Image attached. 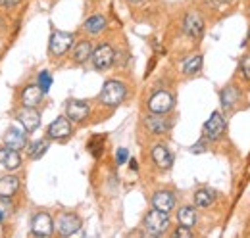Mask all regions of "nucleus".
I'll list each match as a JSON object with an SVG mask.
<instances>
[{
    "mask_svg": "<svg viewBox=\"0 0 250 238\" xmlns=\"http://www.w3.org/2000/svg\"><path fill=\"white\" fill-rule=\"evenodd\" d=\"M127 89L122 81H106L104 87L100 90V102L104 106H120L124 102Z\"/></svg>",
    "mask_w": 250,
    "mask_h": 238,
    "instance_id": "f257e3e1",
    "label": "nucleus"
},
{
    "mask_svg": "<svg viewBox=\"0 0 250 238\" xmlns=\"http://www.w3.org/2000/svg\"><path fill=\"white\" fill-rule=\"evenodd\" d=\"M143 225L148 231V235H162L169 227V215L166 211H160V209L154 208L146 213Z\"/></svg>",
    "mask_w": 250,
    "mask_h": 238,
    "instance_id": "f03ea898",
    "label": "nucleus"
},
{
    "mask_svg": "<svg viewBox=\"0 0 250 238\" xmlns=\"http://www.w3.org/2000/svg\"><path fill=\"white\" fill-rule=\"evenodd\" d=\"M73 44V35L71 33H65V31H52L50 35V54L52 56H63Z\"/></svg>",
    "mask_w": 250,
    "mask_h": 238,
    "instance_id": "7ed1b4c3",
    "label": "nucleus"
},
{
    "mask_svg": "<svg viewBox=\"0 0 250 238\" xmlns=\"http://www.w3.org/2000/svg\"><path fill=\"white\" fill-rule=\"evenodd\" d=\"M91 58H93L94 67H96L98 71H104V69L112 67V63H114V60H116V52H114V48H112L110 44H100L96 50H93Z\"/></svg>",
    "mask_w": 250,
    "mask_h": 238,
    "instance_id": "20e7f679",
    "label": "nucleus"
},
{
    "mask_svg": "<svg viewBox=\"0 0 250 238\" xmlns=\"http://www.w3.org/2000/svg\"><path fill=\"white\" fill-rule=\"evenodd\" d=\"M173 108V96L166 90H158L148 98V110L152 114H167Z\"/></svg>",
    "mask_w": 250,
    "mask_h": 238,
    "instance_id": "39448f33",
    "label": "nucleus"
},
{
    "mask_svg": "<svg viewBox=\"0 0 250 238\" xmlns=\"http://www.w3.org/2000/svg\"><path fill=\"white\" fill-rule=\"evenodd\" d=\"M225 133V119L221 118L219 112H214L210 119L204 123V139L208 140H219Z\"/></svg>",
    "mask_w": 250,
    "mask_h": 238,
    "instance_id": "423d86ee",
    "label": "nucleus"
},
{
    "mask_svg": "<svg viewBox=\"0 0 250 238\" xmlns=\"http://www.w3.org/2000/svg\"><path fill=\"white\" fill-rule=\"evenodd\" d=\"M52 229H54V223H52V217L44 211L37 213L31 221V235L33 237H50L52 235Z\"/></svg>",
    "mask_w": 250,
    "mask_h": 238,
    "instance_id": "0eeeda50",
    "label": "nucleus"
},
{
    "mask_svg": "<svg viewBox=\"0 0 250 238\" xmlns=\"http://www.w3.org/2000/svg\"><path fill=\"white\" fill-rule=\"evenodd\" d=\"M56 227H58V233H60L62 237H73V235L79 233V229H81V219H79L75 213H62V215L58 217Z\"/></svg>",
    "mask_w": 250,
    "mask_h": 238,
    "instance_id": "6e6552de",
    "label": "nucleus"
},
{
    "mask_svg": "<svg viewBox=\"0 0 250 238\" xmlns=\"http://www.w3.org/2000/svg\"><path fill=\"white\" fill-rule=\"evenodd\" d=\"M71 133H73V131H71V123H69L67 118L54 119V121L50 123V127H48V139H52V140H63V139H67Z\"/></svg>",
    "mask_w": 250,
    "mask_h": 238,
    "instance_id": "1a4fd4ad",
    "label": "nucleus"
},
{
    "mask_svg": "<svg viewBox=\"0 0 250 238\" xmlns=\"http://www.w3.org/2000/svg\"><path fill=\"white\" fill-rule=\"evenodd\" d=\"M183 31L187 33L190 39H200L202 33H204V20H202L196 12H190V14L185 16Z\"/></svg>",
    "mask_w": 250,
    "mask_h": 238,
    "instance_id": "9d476101",
    "label": "nucleus"
},
{
    "mask_svg": "<svg viewBox=\"0 0 250 238\" xmlns=\"http://www.w3.org/2000/svg\"><path fill=\"white\" fill-rule=\"evenodd\" d=\"M89 104L83 100H69L65 106V118H69L71 121H83L89 118Z\"/></svg>",
    "mask_w": 250,
    "mask_h": 238,
    "instance_id": "9b49d317",
    "label": "nucleus"
},
{
    "mask_svg": "<svg viewBox=\"0 0 250 238\" xmlns=\"http://www.w3.org/2000/svg\"><path fill=\"white\" fill-rule=\"evenodd\" d=\"M20 165H21V158H20L18 150L8 148V146L0 148V167H4V169H8V171H14V169H18Z\"/></svg>",
    "mask_w": 250,
    "mask_h": 238,
    "instance_id": "f8f14e48",
    "label": "nucleus"
},
{
    "mask_svg": "<svg viewBox=\"0 0 250 238\" xmlns=\"http://www.w3.org/2000/svg\"><path fill=\"white\" fill-rule=\"evenodd\" d=\"M18 119H20V123L23 125V129H25L27 133H33V131L41 125V116H39V112H37L35 108H27V106L18 114Z\"/></svg>",
    "mask_w": 250,
    "mask_h": 238,
    "instance_id": "ddd939ff",
    "label": "nucleus"
},
{
    "mask_svg": "<svg viewBox=\"0 0 250 238\" xmlns=\"http://www.w3.org/2000/svg\"><path fill=\"white\" fill-rule=\"evenodd\" d=\"M145 125H146V129H148L150 133H154V135H164V133H167V131L171 129V121L162 118V114L148 116V118L145 119Z\"/></svg>",
    "mask_w": 250,
    "mask_h": 238,
    "instance_id": "4468645a",
    "label": "nucleus"
},
{
    "mask_svg": "<svg viewBox=\"0 0 250 238\" xmlns=\"http://www.w3.org/2000/svg\"><path fill=\"white\" fill-rule=\"evenodd\" d=\"M152 206L160 209V211L169 213L173 209V206H175V196L169 190H158L156 194L152 196Z\"/></svg>",
    "mask_w": 250,
    "mask_h": 238,
    "instance_id": "2eb2a0df",
    "label": "nucleus"
},
{
    "mask_svg": "<svg viewBox=\"0 0 250 238\" xmlns=\"http://www.w3.org/2000/svg\"><path fill=\"white\" fill-rule=\"evenodd\" d=\"M4 144L8 148H14V150H21L25 148L27 144V135L20 129H10L6 135H4Z\"/></svg>",
    "mask_w": 250,
    "mask_h": 238,
    "instance_id": "dca6fc26",
    "label": "nucleus"
},
{
    "mask_svg": "<svg viewBox=\"0 0 250 238\" xmlns=\"http://www.w3.org/2000/svg\"><path fill=\"white\" fill-rule=\"evenodd\" d=\"M152 159H154V163H156L158 167H162V169H169L171 163H173V158H171L169 150L164 144H156L152 148Z\"/></svg>",
    "mask_w": 250,
    "mask_h": 238,
    "instance_id": "f3484780",
    "label": "nucleus"
},
{
    "mask_svg": "<svg viewBox=\"0 0 250 238\" xmlns=\"http://www.w3.org/2000/svg\"><path fill=\"white\" fill-rule=\"evenodd\" d=\"M42 90L39 85H29L27 89L23 90V94H21V102H23V106H27V108H37L39 104H41V100H42Z\"/></svg>",
    "mask_w": 250,
    "mask_h": 238,
    "instance_id": "a211bd4d",
    "label": "nucleus"
},
{
    "mask_svg": "<svg viewBox=\"0 0 250 238\" xmlns=\"http://www.w3.org/2000/svg\"><path fill=\"white\" fill-rule=\"evenodd\" d=\"M219 98H221V106H223L225 110H231V108L239 102V90L235 89L233 85H229V87H225V89L221 90Z\"/></svg>",
    "mask_w": 250,
    "mask_h": 238,
    "instance_id": "6ab92c4d",
    "label": "nucleus"
},
{
    "mask_svg": "<svg viewBox=\"0 0 250 238\" xmlns=\"http://www.w3.org/2000/svg\"><path fill=\"white\" fill-rule=\"evenodd\" d=\"M214 200H216V192L212 188H200L194 194V204L198 208H208L214 204Z\"/></svg>",
    "mask_w": 250,
    "mask_h": 238,
    "instance_id": "aec40b11",
    "label": "nucleus"
},
{
    "mask_svg": "<svg viewBox=\"0 0 250 238\" xmlns=\"http://www.w3.org/2000/svg\"><path fill=\"white\" fill-rule=\"evenodd\" d=\"M20 188V178L14 175H6L0 178V196H12Z\"/></svg>",
    "mask_w": 250,
    "mask_h": 238,
    "instance_id": "412c9836",
    "label": "nucleus"
},
{
    "mask_svg": "<svg viewBox=\"0 0 250 238\" xmlns=\"http://www.w3.org/2000/svg\"><path fill=\"white\" fill-rule=\"evenodd\" d=\"M91 54H93L91 42H89V40H81V42L75 46V50H73V60H75L77 63H83V61H87V60L91 58Z\"/></svg>",
    "mask_w": 250,
    "mask_h": 238,
    "instance_id": "4be33fe9",
    "label": "nucleus"
},
{
    "mask_svg": "<svg viewBox=\"0 0 250 238\" xmlns=\"http://www.w3.org/2000/svg\"><path fill=\"white\" fill-rule=\"evenodd\" d=\"M177 219H179L181 225L192 229L194 223H196V209L192 208V206H183V208L179 209V213H177Z\"/></svg>",
    "mask_w": 250,
    "mask_h": 238,
    "instance_id": "5701e85b",
    "label": "nucleus"
},
{
    "mask_svg": "<svg viewBox=\"0 0 250 238\" xmlns=\"http://www.w3.org/2000/svg\"><path fill=\"white\" fill-rule=\"evenodd\" d=\"M104 27H106V18L104 16H91L85 21V29L89 31L91 35H96V33L104 31Z\"/></svg>",
    "mask_w": 250,
    "mask_h": 238,
    "instance_id": "b1692460",
    "label": "nucleus"
},
{
    "mask_svg": "<svg viewBox=\"0 0 250 238\" xmlns=\"http://www.w3.org/2000/svg\"><path fill=\"white\" fill-rule=\"evenodd\" d=\"M200 67H202V56H200V54H194V56H190V58L183 63V73L192 75V73L200 71Z\"/></svg>",
    "mask_w": 250,
    "mask_h": 238,
    "instance_id": "393cba45",
    "label": "nucleus"
},
{
    "mask_svg": "<svg viewBox=\"0 0 250 238\" xmlns=\"http://www.w3.org/2000/svg\"><path fill=\"white\" fill-rule=\"evenodd\" d=\"M48 148V140H37V142H33L31 148H29V158L31 159H39L44 152Z\"/></svg>",
    "mask_w": 250,
    "mask_h": 238,
    "instance_id": "a878e982",
    "label": "nucleus"
},
{
    "mask_svg": "<svg viewBox=\"0 0 250 238\" xmlns=\"http://www.w3.org/2000/svg\"><path fill=\"white\" fill-rule=\"evenodd\" d=\"M37 85L41 87L42 92H48V89L52 87V77H50V73H48V71H41V73H39V81H37Z\"/></svg>",
    "mask_w": 250,
    "mask_h": 238,
    "instance_id": "bb28decb",
    "label": "nucleus"
},
{
    "mask_svg": "<svg viewBox=\"0 0 250 238\" xmlns=\"http://www.w3.org/2000/svg\"><path fill=\"white\" fill-rule=\"evenodd\" d=\"M102 142H104V137H93V139L89 140V150H91V154H93L94 158L100 156V152H102Z\"/></svg>",
    "mask_w": 250,
    "mask_h": 238,
    "instance_id": "cd10ccee",
    "label": "nucleus"
},
{
    "mask_svg": "<svg viewBox=\"0 0 250 238\" xmlns=\"http://www.w3.org/2000/svg\"><path fill=\"white\" fill-rule=\"evenodd\" d=\"M12 200H10V196H0V213L6 217L10 211H12Z\"/></svg>",
    "mask_w": 250,
    "mask_h": 238,
    "instance_id": "c85d7f7f",
    "label": "nucleus"
},
{
    "mask_svg": "<svg viewBox=\"0 0 250 238\" xmlns=\"http://www.w3.org/2000/svg\"><path fill=\"white\" fill-rule=\"evenodd\" d=\"M173 237H177V238H190V237H192V231H190V227H185V225H181V227H177V231L173 233Z\"/></svg>",
    "mask_w": 250,
    "mask_h": 238,
    "instance_id": "c756f323",
    "label": "nucleus"
},
{
    "mask_svg": "<svg viewBox=\"0 0 250 238\" xmlns=\"http://www.w3.org/2000/svg\"><path fill=\"white\" fill-rule=\"evenodd\" d=\"M241 71H243V77H245L247 81H250V56H247V58L243 60V63H241Z\"/></svg>",
    "mask_w": 250,
    "mask_h": 238,
    "instance_id": "7c9ffc66",
    "label": "nucleus"
},
{
    "mask_svg": "<svg viewBox=\"0 0 250 238\" xmlns=\"http://www.w3.org/2000/svg\"><path fill=\"white\" fill-rule=\"evenodd\" d=\"M190 152H194V154H200V152H206V140H198L192 148H190Z\"/></svg>",
    "mask_w": 250,
    "mask_h": 238,
    "instance_id": "2f4dec72",
    "label": "nucleus"
},
{
    "mask_svg": "<svg viewBox=\"0 0 250 238\" xmlns=\"http://www.w3.org/2000/svg\"><path fill=\"white\" fill-rule=\"evenodd\" d=\"M21 0H0V8H14L18 6Z\"/></svg>",
    "mask_w": 250,
    "mask_h": 238,
    "instance_id": "473e14b6",
    "label": "nucleus"
},
{
    "mask_svg": "<svg viewBox=\"0 0 250 238\" xmlns=\"http://www.w3.org/2000/svg\"><path fill=\"white\" fill-rule=\"evenodd\" d=\"M116 158H118V163H120V165H122V163H125V161H127V150L120 148V150H118V156H116Z\"/></svg>",
    "mask_w": 250,
    "mask_h": 238,
    "instance_id": "72a5a7b5",
    "label": "nucleus"
},
{
    "mask_svg": "<svg viewBox=\"0 0 250 238\" xmlns=\"http://www.w3.org/2000/svg\"><path fill=\"white\" fill-rule=\"evenodd\" d=\"M129 163H131V169H137V161H135V159H131Z\"/></svg>",
    "mask_w": 250,
    "mask_h": 238,
    "instance_id": "f704fd0d",
    "label": "nucleus"
},
{
    "mask_svg": "<svg viewBox=\"0 0 250 238\" xmlns=\"http://www.w3.org/2000/svg\"><path fill=\"white\" fill-rule=\"evenodd\" d=\"M131 4H141V2H145V0H129Z\"/></svg>",
    "mask_w": 250,
    "mask_h": 238,
    "instance_id": "c9c22d12",
    "label": "nucleus"
},
{
    "mask_svg": "<svg viewBox=\"0 0 250 238\" xmlns=\"http://www.w3.org/2000/svg\"><path fill=\"white\" fill-rule=\"evenodd\" d=\"M218 2H221V4H225V2H231V0H218Z\"/></svg>",
    "mask_w": 250,
    "mask_h": 238,
    "instance_id": "e433bc0d",
    "label": "nucleus"
}]
</instances>
